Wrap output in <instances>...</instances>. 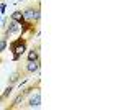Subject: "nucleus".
Returning a JSON list of instances; mask_svg holds the SVG:
<instances>
[{
  "label": "nucleus",
  "mask_w": 123,
  "mask_h": 110,
  "mask_svg": "<svg viewBox=\"0 0 123 110\" xmlns=\"http://www.w3.org/2000/svg\"><path fill=\"white\" fill-rule=\"evenodd\" d=\"M10 51H12V61H20L21 59V56L26 53V49H28V39L23 36H18L17 39H13L12 43L8 45Z\"/></svg>",
  "instance_id": "obj_1"
},
{
  "label": "nucleus",
  "mask_w": 123,
  "mask_h": 110,
  "mask_svg": "<svg viewBox=\"0 0 123 110\" xmlns=\"http://www.w3.org/2000/svg\"><path fill=\"white\" fill-rule=\"evenodd\" d=\"M23 17H25L26 21L39 23V20H41V7H39L38 0H36V7H28V8L23 10Z\"/></svg>",
  "instance_id": "obj_2"
},
{
  "label": "nucleus",
  "mask_w": 123,
  "mask_h": 110,
  "mask_svg": "<svg viewBox=\"0 0 123 110\" xmlns=\"http://www.w3.org/2000/svg\"><path fill=\"white\" fill-rule=\"evenodd\" d=\"M20 30H21V25H20V23L13 21V20H8L7 26L3 28V38H5V39H8L12 35H18Z\"/></svg>",
  "instance_id": "obj_3"
},
{
  "label": "nucleus",
  "mask_w": 123,
  "mask_h": 110,
  "mask_svg": "<svg viewBox=\"0 0 123 110\" xmlns=\"http://www.w3.org/2000/svg\"><path fill=\"white\" fill-rule=\"evenodd\" d=\"M41 105V91L39 89H36V92L33 94H30V99L28 102H26V107L28 109H36V107H39Z\"/></svg>",
  "instance_id": "obj_4"
},
{
  "label": "nucleus",
  "mask_w": 123,
  "mask_h": 110,
  "mask_svg": "<svg viewBox=\"0 0 123 110\" xmlns=\"http://www.w3.org/2000/svg\"><path fill=\"white\" fill-rule=\"evenodd\" d=\"M39 67H41V61H26V64H25V72L26 74H35L39 71Z\"/></svg>",
  "instance_id": "obj_5"
},
{
  "label": "nucleus",
  "mask_w": 123,
  "mask_h": 110,
  "mask_svg": "<svg viewBox=\"0 0 123 110\" xmlns=\"http://www.w3.org/2000/svg\"><path fill=\"white\" fill-rule=\"evenodd\" d=\"M39 59V45L33 46L26 54V61H38Z\"/></svg>",
  "instance_id": "obj_6"
},
{
  "label": "nucleus",
  "mask_w": 123,
  "mask_h": 110,
  "mask_svg": "<svg viewBox=\"0 0 123 110\" xmlns=\"http://www.w3.org/2000/svg\"><path fill=\"white\" fill-rule=\"evenodd\" d=\"M10 20H13V21H17V23H23V21H26L25 17H23V12L21 10H15V12H12V15H10Z\"/></svg>",
  "instance_id": "obj_7"
},
{
  "label": "nucleus",
  "mask_w": 123,
  "mask_h": 110,
  "mask_svg": "<svg viewBox=\"0 0 123 110\" xmlns=\"http://www.w3.org/2000/svg\"><path fill=\"white\" fill-rule=\"evenodd\" d=\"M20 79H21V71L17 69V71H13V72H12V76H10V79H8V84H10V85H15Z\"/></svg>",
  "instance_id": "obj_8"
},
{
  "label": "nucleus",
  "mask_w": 123,
  "mask_h": 110,
  "mask_svg": "<svg viewBox=\"0 0 123 110\" xmlns=\"http://www.w3.org/2000/svg\"><path fill=\"white\" fill-rule=\"evenodd\" d=\"M13 89H15V85H7V87H5V91L2 92V97H3V100H7V99H8L10 95H12V92H13Z\"/></svg>",
  "instance_id": "obj_9"
},
{
  "label": "nucleus",
  "mask_w": 123,
  "mask_h": 110,
  "mask_svg": "<svg viewBox=\"0 0 123 110\" xmlns=\"http://www.w3.org/2000/svg\"><path fill=\"white\" fill-rule=\"evenodd\" d=\"M7 45H8V39H5V38H2L0 39V54L7 49Z\"/></svg>",
  "instance_id": "obj_10"
},
{
  "label": "nucleus",
  "mask_w": 123,
  "mask_h": 110,
  "mask_svg": "<svg viewBox=\"0 0 123 110\" xmlns=\"http://www.w3.org/2000/svg\"><path fill=\"white\" fill-rule=\"evenodd\" d=\"M0 12H2V13H3V12H7V3H5V2H2V3H0Z\"/></svg>",
  "instance_id": "obj_11"
},
{
  "label": "nucleus",
  "mask_w": 123,
  "mask_h": 110,
  "mask_svg": "<svg viewBox=\"0 0 123 110\" xmlns=\"http://www.w3.org/2000/svg\"><path fill=\"white\" fill-rule=\"evenodd\" d=\"M0 102H3V97H2V94H0Z\"/></svg>",
  "instance_id": "obj_12"
},
{
  "label": "nucleus",
  "mask_w": 123,
  "mask_h": 110,
  "mask_svg": "<svg viewBox=\"0 0 123 110\" xmlns=\"http://www.w3.org/2000/svg\"><path fill=\"white\" fill-rule=\"evenodd\" d=\"M0 63H2V58H0Z\"/></svg>",
  "instance_id": "obj_13"
},
{
  "label": "nucleus",
  "mask_w": 123,
  "mask_h": 110,
  "mask_svg": "<svg viewBox=\"0 0 123 110\" xmlns=\"http://www.w3.org/2000/svg\"><path fill=\"white\" fill-rule=\"evenodd\" d=\"M31 2H36V0H31Z\"/></svg>",
  "instance_id": "obj_14"
},
{
  "label": "nucleus",
  "mask_w": 123,
  "mask_h": 110,
  "mask_svg": "<svg viewBox=\"0 0 123 110\" xmlns=\"http://www.w3.org/2000/svg\"><path fill=\"white\" fill-rule=\"evenodd\" d=\"M0 2H5V0H0Z\"/></svg>",
  "instance_id": "obj_15"
},
{
  "label": "nucleus",
  "mask_w": 123,
  "mask_h": 110,
  "mask_svg": "<svg viewBox=\"0 0 123 110\" xmlns=\"http://www.w3.org/2000/svg\"><path fill=\"white\" fill-rule=\"evenodd\" d=\"M18 2H23V0H18Z\"/></svg>",
  "instance_id": "obj_16"
}]
</instances>
